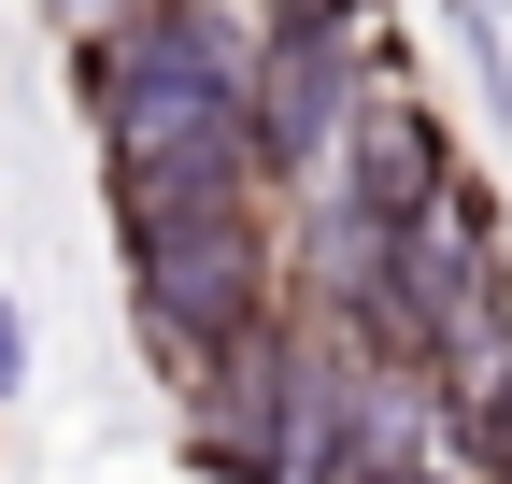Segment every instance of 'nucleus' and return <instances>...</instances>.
I'll use <instances>...</instances> for the list:
<instances>
[{"instance_id": "obj_4", "label": "nucleus", "mask_w": 512, "mask_h": 484, "mask_svg": "<svg viewBox=\"0 0 512 484\" xmlns=\"http://www.w3.org/2000/svg\"><path fill=\"white\" fill-rule=\"evenodd\" d=\"M57 15H72L86 43H114V29H143V15H171V0H57Z\"/></svg>"}, {"instance_id": "obj_2", "label": "nucleus", "mask_w": 512, "mask_h": 484, "mask_svg": "<svg viewBox=\"0 0 512 484\" xmlns=\"http://www.w3.org/2000/svg\"><path fill=\"white\" fill-rule=\"evenodd\" d=\"M128 299H143L157 356L214 371L228 342L271 328V200H214V214H143L128 228Z\"/></svg>"}, {"instance_id": "obj_6", "label": "nucleus", "mask_w": 512, "mask_h": 484, "mask_svg": "<svg viewBox=\"0 0 512 484\" xmlns=\"http://www.w3.org/2000/svg\"><path fill=\"white\" fill-rule=\"evenodd\" d=\"M15 385H29V314L0 299V399H15Z\"/></svg>"}, {"instance_id": "obj_5", "label": "nucleus", "mask_w": 512, "mask_h": 484, "mask_svg": "<svg viewBox=\"0 0 512 484\" xmlns=\"http://www.w3.org/2000/svg\"><path fill=\"white\" fill-rule=\"evenodd\" d=\"M356 15H370V0H271V43L285 29H356Z\"/></svg>"}, {"instance_id": "obj_3", "label": "nucleus", "mask_w": 512, "mask_h": 484, "mask_svg": "<svg viewBox=\"0 0 512 484\" xmlns=\"http://www.w3.org/2000/svg\"><path fill=\"white\" fill-rule=\"evenodd\" d=\"M370 100H384V86L356 72V29H285V43H256V171L328 200V171H342V143H356Z\"/></svg>"}, {"instance_id": "obj_1", "label": "nucleus", "mask_w": 512, "mask_h": 484, "mask_svg": "<svg viewBox=\"0 0 512 484\" xmlns=\"http://www.w3.org/2000/svg\"><path fill=\"white\" fill-rule=\"evenodd\" d=\"M86 114H100L114 228L271 200V171H256V43L228 15H200V0H171V15L86 43Z\"/></svg>"}]
</instances>
